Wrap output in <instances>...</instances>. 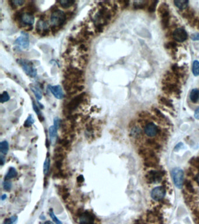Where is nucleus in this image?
I'll return each mask as SVG.
<instances>
[{"instance_id":"nucleus-1","label":"nucleus","mask_w":199,"mask_h":224,"mask_svg":"<svg viewBox=\"0 0 199 224\" xmlns=\"http://www.w3.org/2000/svg\"><path fill=\"white\" fill-rule=\"evenodd\" d=\"M67 19L66 13L58 9L52 14L50 17V22L52 26L61 28L66 23Z\"/></svg>"},{"instance_id":"nucleus-2","label":"nucleus","mask_w":199,"mask_h":224,"mask_svg":"<svg viewBox=\"0 0 199 224\" xmlns=\"http://www.w3.org/2000/svg\"><path fill=\"white\" fill-rule=\"evenodd\" d=\"M85 93H82L80 95L74 97L73 99H72L71 101L69 102L65 107L66 112H67V114L70 115L71 113L75 110L80 104H81L85 99Z\"/></svg>"},{"instance_id":"nucleus-3","label":"nucleus","mask_w":199,"mask_h":224,"mask_svg":"<svg viewBox=\"0 0 199 224\" xmlns=\"http://www.w3.org/2000/svg\"><path fill=\"white\" fill-rule=\"evenodd\" d=\"M17 62L28 76L32 78L35 77L37 75V71L31 62L23 59L17 60Z\"/></svg>"},{"instance_id":"nucleus-4","label":"nucleus","mask_w":199,"mask_h":224,"mask_svg":"<svg viewBox=\"0 0 199 224\" xmlns=\"http://www.w3.org/2000/svg\"><path fill=\"white\" fill-rule=\"evenodd\" d=\"M172 176L175 185L178 189H181L184 182L183 171L180 168H175L172 171Z\"/></svg>"},{"instance_id":"nucleus-5","label":"nucleus","mask_w":199,"mask_h":224,"mask_svg":"<svg viewBox=\"0 0 199 224\" xmlns=\"http://www.w3.org/2000/svg\"><path fill=\"white\" fill-rule=\"evenodd\" d=\"M14 43L19 48L27 49L29 46V35L27 33L22 32L21 35L16 39Z\"/></svg>"},{"instance_id":"nucleus-6","label":"nucleus","mask_w":199,"mask_h":224,"mask_svg":"<svg viewBox=\"0 0 199 224\" xmlns=\"http://www.w3.org/2000/svg\"><path fill=\"white\" fill-rule=\"evenodd\" d=\"M80 224H95V216L91 212L82 211L80 215Z\"/></svg>"},{"instance_id":"nucleus-7","label":"nucleus","mask_w":199,"mask_h":224,"mask_svg":"<svg viewBox=\"0 0 199 224\" xmlns=\"http://www.w3.org/2000/svg\"><path fill=\"white\" fill-rule=\"evenodd\" d=\"M173 37L174 39L179 42H183L187 38V34L186 31L182 27L176 29L173 33Z\"/></svg>"},{"instance_id":"nucleus-8","label":"nucleus","mask_w":199,"mask_h":224,"mask_svg":"<svg viewBox=\"0 0 199 224\" xmlns=\"http://www.w3.org/2000/svg\"><path fill=\"white\" fill-rule=\"evenodd\" d=\"M165 189L163 187L158 186L153 189L151 192V197L155 201L161 200L165 196Z\"/></svg>"},{"instance_id":"nucleus-9","label":"nucleus","mask_w":199,"mask_h":224,"mask_svg":"<svg viewBox=\"0 0 199 224\" xmlns=\"http://www.w3.org/2000/svg\"><path fill=\"white\" fill-rule=\"evenodd\" d=\"M162 178V175L161 172L157 171H151L149 172L147 175V179L148 182L152 183H158Z\"/></svg>"},{"instance_id":"nucleus-10","label":"nucleus","mask_w":199,"mask_h":224,"mask_svg":"<svg viewBox=\"0 0 199 224\" xmlns=\"http://www.w3.org/2000/svg\"><path fill=\"white\" fill-rule=\"evenodd\" d=\"M22 27H32L35 22V18L32 14L29 13H23L20 21Z\"/></svg>"},{"instance_id":"nucleus-11","label":"nucleus","mask_w":199,"mask_h":224,"mask_svg":"<svg viewBox=\"0 0 199 224\" xmlns=\"http://www.w3.org/2000/svg\"><path fill=\"white\" fill-rule=\"evenodd\" d=\"M159 132L158 128L157 127L155 124L153 123H148L147 124L146 127L144 128V132L147 136L148 137H154L156 136Z\"/></svg>"},{"instance_id":"nucleus-12","label":"nucleus","mask_w":199,"mask_h":224,"mask_svg":"<svg viewBox=\"0 0 199 224\" xmlns=\"http://www.w3.org/2000/svg\"><path fill=\"white\" fill-rule=\"evenodd\" d=\"M49 90L53 94V96L58 99H62L64 97V94L62 91V88L60 85H49Z\"/></svg>"},{"instance_id":"nucleus-13","label":"nucleus","mask_w":199,"mask_h":224,"mask_svg":"<svg viewBox=\"0 0 199 224\" xmlns=\"http://www.w3.org/2000/svg\"><path fill=\"white\" fill-rule=\"evenodd\" d=\"M164 92L167 93H177L179 94L180 93V90L179 88L177 86V84H168L166 83L164 84V86L162 88Z\"/></svg>"},{"instance_id":"nucleus-14","label":"nucleus","mask_w":199,"mask_h":224,"mask_svg":"<svg viewBox=\"0 0 199 224\" xmlns=\"http://www.w3.org/2000/svg\"><path fill=\"white\" fill-rule=\"evenodd\" d=\"M57 132V129H56L54 126H52L49 127V137H50V142L52 144H54L56 140Z\"/></svg>"},{"instance_id":"nucleus-15","label":"nucleus","mask_w":199,"mask_h":224,"mask_svg":"<svg viewBox=\"0 0 199 224\" xmlns=\"http://www.w3.org/2000/svg\"><path fill=\"white\" fill-rule=\"evenodd\" d=\"M17 175L18 173L16 169L14 167H11L9 168L7 175L5 176L4 180H9L12 178L15 177L17 176Z\"/></svg>"},{"instance_id":"nucleus-16","label":"nucleus","mask_w":199,"mask_h":224,"mask_svg":"<svg viewBox=\"0 0 199 224\" xmlns=\"http://www.w3.org/2000/svg\"><path fill=\"white\" fill-rule=\"evenodd\" d=\"M190 99L192 102L196 103L199 101V90L198 89H193L190 94Z\"/></svg>"},{"instance_id":"nucleus-17","label":"nucleus","mask_w":199,"mask_h":224,"mask_svg":"<svg viewBox=\"0 0 199 224\" xmlns=\"http://www.w3.org/2000/svg\"><path fill=\"white\" fill-rule=\"evenodd\" d=\"M30 88H31L32 91L34 93L37 100V101L41 100L42 98V93L41 91L39 89V88H37L36 86L33 85H30Z\"/></svg>"},{"instance_id":"nucleus-18","label":"nucleus","mask_w":199,"mask_h":224,"mask_svg":"<svg viewBox=\"0 0 199 224\" xmlns=\"http://www.w3.org/2000/svg\"><path fill=\"white\" fill-rule=\"evenodd\" d=\"M9 150V144L7 141H3L0 143V151L3 155H6Z\"/></svg>"},{"instance_id":"nucleus-19","label":"nucleus","mask_w":199,"mask_h":224,"mask_svg":"<svg viewBox=\"0 0 199 224\" xmlns=\"http://www.w3.org/2000/svg\"><path fill=\"white\" fill-rule=\"evenodd\" d=\"M174 4L179 9H185L187 7V5L189 4L188 1H185V0H180V1H175Z\"/></svg>"},{"instance_id":"nucleus-20","label":"nucleus","mask_w":199,"mask_h":224,"mask_svg":"<svg viewBox=\"0 0 199 224\" xmlns=\"http://www.w3.org/2000/svg\"><path fill=\"white\" fill-rule=\"evenodd\" d=\"M50 159L49 158V153H47V156L44 161V165H43V173L44 175H46L48 174L50 171Z\"/></svg>"},{"instance_id":"nucleus-21","label":"nucleus","mask_w":199,"mask_h":224,"mask_svg":"<svg viewBox=\"0 0 199 224\" xmlns=\"http://www.w3.org/2000/svg\"><path fill=\"white\" fill-rule=\"evenodd\" d=\"M58 2L62 7V8H67L70 7L72 5L74 4L75 3V1H72V0H62V1H58Z\"/></svg>"},{"instance_id":"nucleus-22","label":"nucleus","mask_w":199,"mask_h":224,"mask_svg":"<svg viewBox=\"0 0 199 224\" xmlns=\"http://www.w3.org/2000/svg\"><path fill=\"white\" fill-rule=\"evenodd\" d=\"M34 123H35V119L33 118V116L32 114H30L25 120V122L24 123V127H29Z\"/></svg>"},{"instance_id":"nucleus-23","label":"nucleus","mask_w":199,"mask_h":224,"mask_svg":"<svg viewBox=\"0 0 199 224\" xmlns=\"http://www.w3.org/2000/svg\"><path fill=\"white\" fill-rule=\"evenodd\" d=\"M159 101L161 103L163 104L165 106H167L169 107H173L172 103L167 98L165 97H160L159 98Z\"/></svg>"},{"instance_id":"nucleus-24","label":"nucleus","mask_w":199,"mask_h":224,"mask_svg":"<svg viewBox=\"0 0 199 224\" xmlns=\"http://www.w3.org/2000/svg\"><path fill=\"white\" fill-rule=\"evenodd\" d=\"M193 74L195 76L199 75V62L197 60H195L193 64V68H192Z\"/></svg>"},{"instance_id":"nucleus-25","label":"nucleus","mask_w":199,"mask_h":224,"mask_svg":"<svg viewBox=\"0 0 199 224\" xmlns=\"http://www.w3.org/2000/svg\"><path fill=\"white\" fill-rule=\"evenodd\" d=\"M141 132H141V130L140 129V128L134 127L132 128V129L131 130V136L133 137L137 138L140 136Z\"/></svg>"},{"instance_id":"nucleus-26","label":"nucleus","mask_w":199,"mask_h":224,"mask_svg":"<svg viewBox=\"0 0 199 224\" xmlns=\"http://www.w3.org/2000/svg\"><path fill=\"white\" fill-rule=\"evenodd\" d=\"M18 220V217L16 215L12 216L9 218H7L4 220L2 224H15Z\"/></svg>"},{"instance_id":"nucleus-27","label":"nucleus","mask_w":199,"mask_h":224,"mask_svg":"<svg viewBox=\"0 0 199 224\" xmlns=\"http://www.w3.org/2000/svg\"><path fill=\"white\" fill-rule=\"evenodd\" d=\"M33 110L35 112L36 114L38 116L39 119V120H40V122H42V121H43V116H42V114H41L40 110H39V107L36 105L35 103L34 102H33Z\"/></svg>"},{"instance_id":"nucleus-28","label":"nucleus","mask_w":199,"mask_h":224,"mask_svg":"<svg viewBox=\"0 0 199 224\" xmlns=\"http://www.w3.org/2000/svg\"><path fill=\"white\" fill-rule=\"evenodd\" d=\"M49 214H50V217H51V218L53 220V221L55 222L56 224H62V222L61 221L58 219L57 217H56V215L54 214V212H53V210L52 209H50V211H49Z\"/></svg>"},{"instance_id":"nucleus-29","label":"nucleus","mask_w":199,"mask_h":224,"mask_svg":"<svg viewBox=\"0 0 199 224\" xmlns=\"http://www.w3.org/2000/svg\"><path fill=\"white\" fill-rule=\"evenodd\" d=\"M60 192H61V193H62V198L64 200H67L69 197V196H70V194L68 193V189H67L66 187H62Z\"/></svg>"},{"instance_id":"nucleus-30","label":"nucleus","mask_w":199,"mask_h":224,"mask_svg":"<svg viewBox=\"0 0 199 224\" xmlns=\"http://www.w3.org/2000/svg\"><path fill=\"white\" fill-rule=\"evenodd\" d=\"M9 100V96L7 92H4L1 95L0 102L1 103H4L8 101Z\"/></svg>"},{"instance_id":"nucleus-31","label":"nucleus","mask_w":199,"mask_h":224,"mask_svg":"<svg viewBox=\"0 0 199 224\" xmlns=\"http://www.w3.org/2000/svg\"><path fill=\"white\" fill-rule=\"evenodd\" d=\"M183 17L187 18V19H192L194 17V12L192 10H187L185 13H183Z\"/></svg>"},{"instance_id":"nucleus-32","label":"nucleus","mask_w":199,"mask_h":224,"mask_svg":"<svg viewBox=\"0 0 199 224\" xmlns=\"http://www.w3.org/2000/svg\"><path fill=\"white\" fill-rule=\"evenodd\" d=\"M12 187V183L9 180H4L3 183V188L6 191H9Z\"/></svg>"},{"instance_id":"nucleus-33","label":"nucleus","mask_w":199,"mask_h":224,"mask_svg":"<svg viewBox=\"0 0 199 224\" xmlns=\"http://www.w3.org/2000/svg\"><path fill=\"white\" fill-rule=\"evenodd\" d=\"M60 144L62 145V147L68 148L70 146V142L68 140H67L66 138H64L62 140H60Z\"/></svg>"},{"instance_id":"nucleus-34","label":"nucleus","mask_w":199,"mask_h":224,"mask_svg":"<svg viewBox=\"0 0 199 224\" xmlns=\"http://www.w3.org/2000/svg\"><path fill=\"white\" fill-rule=\"evenodd\" d=\"M185 186H186V189L190 193H194L195 192V189L193 188V185L191 183L190 181H188V180L186 181Z\"/></svg>"},{"instance_id":"nucleus-35","label":"nucleus","mask_w":199,"mask_h":224,"mask_svg":"<svg viewBox=\"0 0 199 224\" xmlns=\"http://www.w3.org/2000/svg\"><path fill=\"white\" fill-rule=\"evenodd\" d=\"M157 3H158V1H153L148 7V12H150L151 13L155 12Z\"/></svg>"},{"instance_id":"nucleus-36","label":"nucleus","mask_w":199,"mask_h":224,"mask_svg":"<svg viewBox=\"0 0 199 224\" xmlns=\"http://www.w3.org/2000/svg\"><path fill=\"white\" fill-rule=\"evenodd\" d=\"M190 164L199 169V158H192L190 161Z\"/></svg>"},{"instance_id":"nucleus-37","label":"nucleus","mask_w":199,"mask_h":224,"mask_svg":"<svg viewBox=\"0 0 199 224\" xmlns=\"http://www.w3.org/2000/svg\"><path fill=\"white\" fill-rule=\"evenodd\" d=\"M177 44L176 43H175L173 42H168L167 44H165V47L168 48V49H170V50L175 49V48H177Z\"/></svg>"},{"instance_id":"nucleus-38","label":"nucleus","mask_w":199,"mask_h":224,"mask_svg":"<svg viewBox=\"0 0 199 224\" xmlns=\"http://www.w3.org/2000/svg\"><path fill=\"white\" fill-rule=\"evenodd\" d=\"M145 6H146V4H144V2H135L134 4V8L135 9H143L145 8Z\"/></svg>"},{"instance_id":"nucleus-39","label":"nucleus","mask_w":199,"mask_h":224,"mask_svg":"<svg viewBox=\"0 0 199 224\" xmlns=\"http://www.w3.org/2000/svg\"><path fill=\"white\" fill-rule=\"evenodd\" d=\"M56 129H58L60 126H61V122L60 120L58 117H55L54 119V125H53Z\"/></svg>"},{"instance_id":"nucleus-40","label":"nucleus","mask_w":199,"mask_h":224,"mask_svg":"<svg viewBox=\"0 0 199 224\" xmlns=\"http://www.w3.org/2000/svg\"><path fill=\"white\" fill-rule=\"evenodd\" d=\"M12 2L17 7L21 6L22 5L24 4V3H25V1H22V0H14V1H12Z\"/></svg>"},{"instance_id":"nucleus-41","label":"nucleus","mask_w":199,"mask_h":224,"mask_svg":"<svg viewBox=\"0 0 199 224\" xmlns=\"http://www.w3.org/2000/svg\"><path fill=\"white\" fill-rule=\"evenodd\" d=\"M79 49L81 52H87V50H88V47L85 44L82 43V44H80Z\"/></svg>"},{"instance_id":"nucleus-42","label":"nucleus","mask_w":199,"mask_h":224,"mask_svg":"<svg viewBox=\"0 0 199 224\" xmlns=\"http://www.w3.org/2000/svg\"><path fill=\"white\" fill-rule=\"evenodd\" d=\"M191 39L193 40H199V33H195L191 36Z\"/></svg>"},{"instance_id":"nucleus-43","label":"nucleus","mask_w":199,"mask_h":224,"mask_svg":"<svg viewBox=\"0 0 199 224\" xmlns=\"http://www.w3.org/2000/svg\"><path fill=\"white\" fill-rule=\"evenodd\" d=\"M77 180L78 183H83L84 182V176L82 175H80V176H78Z\"/></svg>"},{"instance_id":"nucleus-44","label":"nucleus","mask_w":199,"mask_h":224,"mask_svg":"<svg viewBox=\"0 0 199 224\" xmlns=\"http://www.w3.org/2000/svg\"><path fill=\"white\" fill-rule=\"evenodd\" d=\"M5 162V157L2 155H1L0 156V164H1V165L2 166V165L4 164Z\"/></svg>"},{"instance_id":"nucleus-45","label":"nucleus","mask_w":199,"mask_h":224,"mask_svg":"<svg viewBox=\"0 0 199 224\" xmlns=\"http://www.w3.org/2000/svg\"><path fill=\"white\" fill-rule=\"evenodd\" d=\"M195 117L196 119H199V107L195 111Z\"/></svg>"},{"instance_id":"nucleus-46","label":"nucleus","mask_w":199,"mask_h":224,"mask_svg":"<svg viewBox=\"0 0 199 224\" xmlns=\"http://www.w3.org/2000/svg\"><path fill=\"white\" fill-rule=\"evenodd\" d=\"M195 179L197 181V182L198 183H199V173H198V174L196 176V177H195Z\"/></svg>"},{"instance_id":"nucleus-47","label":"nucleus","mask_w":199,"mask_h":224,"mask_svg":"<svg viewBox=\"0 0 199 224\" xmlns=\"http://www.w3.org/2000/svg\"><path fill=\"white\" fill-rule=\"evenodd\" d=\"M7 198V195L6 194H3L2 196H1V200H4L5 199H6Z\"/></svg>"},{"instance_id":"nucleus-48","label":"nucleus","mask_w":199,"mask_h":224,"mask_svg":"<svg viewBox=\"0 0 199 224\" xmlns=\"http://www.w3.org/2000/svg\"><path fill=\"white\" fill-rule=\"evenodd\" d=\"M53 224V222H50V221H46V222H44V224Z\"/></svg>"}]
</instances>
